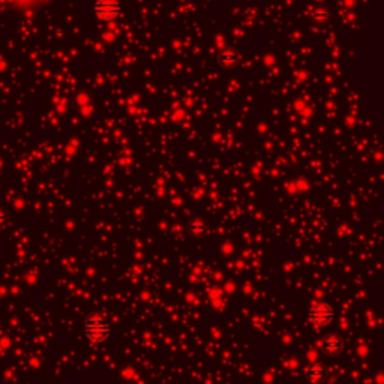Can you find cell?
Instances as JSON below:
<instances>
[{
  "instance_id": "6da1fadb",
  "label": "cell",
  "mask_w": 384,
  "mask_h": 384,
  "mask_svg": "<svg viewBox=\"0 0 384 384\" xmlns=\"http://www.w3.org/2000/svg\"><path fill=\"white\" fill-rule=\"evenodd\" d=\"M84 335L92 342H104L111 335V327L108 320L101 314L90 315L84 323Z\"/></svg>"
},
{
  "instance_id": "7a4b0ae2",
  "label": "cell",
  "mask_w": 384,
  "mask_h": 384,
  "mask_svg": "<svg viewBox=\"0 0 384 384\" xmlns=\"http://www.w3.org/2000/svg\"><path fill=\"white\" fill-rule=\"evenodd\" d=\"M309 321L317 326V327H324L327 324H330L335 318V311L330 305L327 303H317L311 308L309 314H308Z\"/></svg>"
},
{
  "instance_id": "3957f363",
  "label": "cell",
  "mask_w": 384,
  "mask_h": 384,
  "mask_svg": "<svg viewBox=\"0 0 384 384\" xmlns=\"http://www.w3.org/2000/svg\"><path fill=\"white\" fill-rule=\"evenodd\" d=\"M95 11L102 20H113L120 12V6L116 0H99L95 5Z\"/></svg>"
},
{
  "instance_id": "277c9868",
  "label": "cell",
  "mask_w": 384,
  "mask_h": 384,
  "mask_svg": "<svg viewBox=\"0 0 384 384\" xmlns=\"http://www.w3.org/2000/svg\"><path fill=\"white\" fill-rule=\"evenodd\" d=\"M321 350L327 356H338L344 350V339L339 335H329L323 339Z\"/></svg>"
},
{
  "instance_id": "5b68a950",
  "label": "cell",
  "mask_w": 384,
  "mask_h": 384,
  "mask_svg": "<svg viewBox=\"0 0 384 384\" xmlns=\"http://www.w3.org/2000/svg\"><path fill=\"white\" fill-rule=\"evenodd\" d=\"M239 62V53L234 48H227L224 51H221L219 54V63L224 68H233L236 66Z\"/></svg>"
},
{
  "instance_id": "8992f818",
  "label": "cell",
  "mask_w": 384,
  "mask_h": 384,
  "mask_svg": "<svg viewBox=\"0 0 384 384\" xmlns=\"http://www.w3.org/2000/svg\"><path fill=\"white\" fill-rule=\"evenodd\" d=\"M306 374L311 381H323L327 377V369L323 363H312L308 366Z\"/></svg>"
},
{
  "instance_id": "52a82bcc",
  "label": "cell",
  "mask_w": 384,
  "mask_h": 384,
  "mask_svg": "<svg viewBox=\"0 0 384 384\" xmlns=\"http://www.w3.org/2000/svg\"><path fill=\"white\" fill-rule=\"evenodd\" d=\"M189 231L195 236H200L206 231V222L203 219H194L191 224H189Z\"/></svg>"
},
{
  "instance_id": "ba28073f",
  "label": "cell",
  "mask_w": 384,
  "mask_h": 384,
  "mask_svg": "<svg viewBox=\"0 0 384 384\" xmlns=\"http://www.w3.org/2000/svg\"><path fill=\"white\" fill-rule=\"evenodd\" d=\"M312 17H314V20H315V21H326V20H327V17H329V14H327V11H324L323 8H320V9L314 11Z\"/></svg>"
},
{
  "instance_id": "9c48e42d",
  "label": "cell",
  "mask_w": 384,
  "mask_h": 384,
  "mask_svg": "<svg viewBox=\"0 0 384 384\" xmlns=\"http://www.w3.org/2000/svg\"><path fill=\"white\" fill-rule=\"evenodd\" d=\"M6 221H8V215H6V212H5V210H2V209H0V225H3Z\"/></svg>"
}]
</instances>
